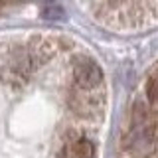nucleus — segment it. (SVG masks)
Returning a JSON list of instances; mask_svg holds the SVG:
<instances>
[{
    "label": "nucleus",
    "mask_w": 158,
    "mask_h": 158,
    "mask_svg": "<svg viewBox=\"0 0 158 158\" xmlns=\"http://www.w3.org/2000/svg\"><path fill=\"white\" fill-rule=\"evenodd\" d=\"M156 93H158V79H156V73L152 71V75L148 77V83H146V95L150 99L152 107L156 105Z\"/></svg>",
    "instance_id": "nucleus-3"
},
{
    "label": "nucleus",
    "mask_w": 158,
    "mask_h": 158,
    "mask_svg": "<svg viewBox=\"0 0 158 158\" xmlns=\"http://www.w3.org/2000/svg\"><path fill=\"white\" fill-rule=\"evenodd\" d=\"M73 83L75 91H97L103 83V71L91 57H77L73 63Z\"/></svg>",
    "instance_id": "nucleus-1"
},
{
    "label": "nucleus",
    "mask_w": 158,
    "mask_h": 158,
    "mask_svg": "<svg viewBox=\"0 0 158 158\" xmlns=\"http://www.w3.org/2000/svg\"><path fill=\"white\" fill-rule=\"evenodd\" d=\"M63 156L65 158H93L95 156V146L87 138H75V140H69L65 144Z\"/></svg>",
    "instance_id": "nucleus-2"
},
{
    "label": "nucleus",
    "mask_w": 158,
    "mask_h": 158,
    "mask_svg": "<svg viewBox=\"0 0 158 158\" xmlns=\"http://www.w3.org/2000/svg\"><path fill=\"white\" fill-rule=\"evenodd\" d=\"M63 16V10L57 6V4H46L44 6V18H52V20H59Z\"/></svg>",
    "instance_id": "nucleus-4"
}]
</instances>
